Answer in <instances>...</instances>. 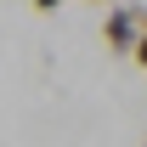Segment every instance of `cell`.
Instances as JSON below:
<instances>
[{"mask_svg": "<svg viewBox=\"0 0 147 147\" xmlns=\"http://www.w3.org/2000/svg\"><path fill=\"white\" fill-rule=\"evenodd\" d=\"M142 11H147V6H130V0L108 6V17H102V45H108V51H119V57H130L136 45H142V34H147Z\"/></svg>", "mask_w": 147, "mask_h": 147, "instance_id": "obj_1", "label": "cell"}, {"mask_svg": "<svg viewBox=\"0 0 147 147\" xmlns=\"http://www.w3.org/2000/svg\"><path fill=\"white\" fill-rule=\"evenodd\" d=\"M28 6H34V11H40V17H51V11H57V6H68V0H28Z\"/></svg>", "mask_w": 147, "mask_h": 147, "instance_id": "obj_2", "label": "cell"}, {"mask_svg": "<svg viewBox=\"0 0 147 147\" xmlns=\"http://www.w3.org/2000/svg\"><path fill=\"white\" fill-rule=\"evenodd\" d=\"M130 57H136V62H142V68H147V34H142V45H136V51H130Z\"/></svg>", "mask_w": 147, "mask_h": 147, "instance_id": "obj_3", "label": "cell"}, {"mask_svg": "<svg viewBox=\"0 0 147 147\" xmlns=\"http://www.w3.org/2000/svg\"><path fill=\"white\" fill-rule=\"evenodd\" d=\"M96 6H119V0H96Z\"/></svg>", "mask_w": 147, "mask_h": 147, "instance_id": "obj_4", "label": "cell"}, {"mask_svg": "<svg viewBox=\"0 0 147 147\" xmlns=\"http://www.w3.org/2000/svg\"><path fill=\"white\" fill-rule=\"evenodd\" d=\"M142 23H147V11H142Z\"/></svg>", "mask_w": 147, "mask_h": 147, "instance_id": "obj_5", "label": "cell"}, {"mask_svg": "<svg viewBox=\"0 0 147 147\" xmlns=\"http://www.w3.org/2000/svg\"><path fill=\"white\" fill-rule=\"evenodd\" d=\"M142 147H147V142H142Z\"/></svg>", "mask_w": 147, "mask_h": 147, "instance_id": "obj_6", "label": "cell"}]
</instances>
